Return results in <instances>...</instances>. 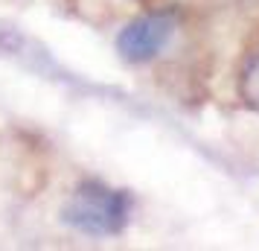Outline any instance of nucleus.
<instances>
[{
	"label": "nucleus",
	"mask_w": 259,
	"mask_h": 251,
	"mask_svg": "<svg viewBox=\"0 0 259 251\" xmlns=\"http://www.w3.org/2000/svg\"><path fill=\"white\" fill-rule=\"evenodd\" d=\"M131 202L125 193L99 181H82L61 207V219L88 237H117L125 231Z\"/></svg>",
	"instance_id": "nucleus-1"
},
{
	"label": "nucleus",
	"mask_w": 259,
	"mask_h": 251,
	"mask_svg": "<svg viewBox=\"0 0 259 251\" xmlns=\"http://www.w3.org/2000/svg\"><path fill=\"white\" fill-rule=\"evenodd\" d=\"M239 94L253 111H259V59H253L245 67L242 82H239Z\"/></svg>",
	"instance_id": "nucleus-3"
},
{
	"label": "nucleus",
	"mask_w": 259,
	"mask_h": 251,
	"mask_svg": "<svg viewBox=\"0 0 259 251\" xmlns=\"http://www.w3.org/2000/svg\"><path fill=\"white\" fill-rule=\"evenodd\" d=\"M175 24L178 21L172 12H146L140 18H134L117 35L119 56L131 64L152 61L169 44V38L175 35Z\"/></svg>",
	"instance_id": "nucleus-2"
}]
</instances>
